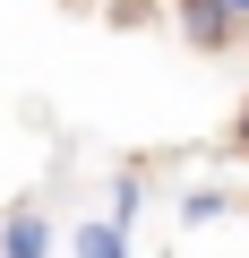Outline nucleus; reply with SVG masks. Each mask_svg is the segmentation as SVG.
Here are the masks:
<instances>
[{"instance_id":"obj_2","label":"nucleus","mask_w":249,"mask_h":258,"mask_svg":"<svg viewBox=\"0 0 249 258\" xmlns=\"http://www.w3.org/2000/svg\"><path fill=\"white\" fill-rule=\"evenodd\" d=\"M0 258H52V224H43V207H9V224H0Z\"/></svg>"},{"instance_id":"obj_5","label":"nucleus","mask_w":249,"mask_h":258,"mask_svg":"<svg viewBox=\"0 0 249 258\" xmlns=\"http://www.w3.org/2000/svg\"><path fill=\"white\" fill-rule=\"evenodd\" d=\"M223 207H232V198H223V189H189V198H181V224H215V215H223Z\"/></svg>"},{"instance_id":"obj_7","label":"nucleus","mask_w":249,"mask_h":258,"mask_svg":"<svg viewBox=\"0 0 249 258\" xmlns=\"http://www.w3.org/2000/svg\"><path fill=\"white\" fill-rule=\"evenodd\" d=\"M232 9H240V18H249V0H232Z\"/></svg>"},{"instance_id":"obj_3","label":"nucleus","mask_w":249,"mask_h":258,"mask_svg":"<svg viewBox=\"0 0 249 258\" xmlns=\"http://www.w3.org/2000/svg\"><path fill=\"white\" fill-rule=\"evenodd\" d=\"M69 258H138V249H129V232H120V224H103V215H95V224H77V232H69Z\"/></svg>"},{"instance_id":"obj_6","label":"nucleus","mask_w":249,"mask_h":258,"mask_svg":"<svg viewBox=\"0 0 249 258\" xmlns=\"http://www.w3.org/2000/svg\"><path fill=\"white\" fill-rule=\"evenodd\" d=\"M232 147L249 155V95H240V112H232Z\"/></svg>"},{"instance_id":"obj_4","label":"nucleus","mask_w":249,"mask_h":258,"mask_svg":"<svg viewBox=\"0 0 249 258\" xmlns=\"http://www.w3.org/2000/svg\"><path fill=\"white\" fill-rule=\"evenodd\" d=\"M138 207H146V181H138V172H112V215H103V224L129 232V224H138Z\"/></svg>"},{"instance_id":"obj_1","label":"nucleus","mask_w":249,"mask_h":258,"mask_svg":"<svg viewBox=\"0 0 249 258\" xmlns=\"http://www.w3.org/2000/svg\"><path fill=\"white\" fill-rule=\"evenodd\" d=\"M181 9V35L198 43V52H232L240 35H249V18L232 9V0H172Z\"/></svg>"}]
</instances>
